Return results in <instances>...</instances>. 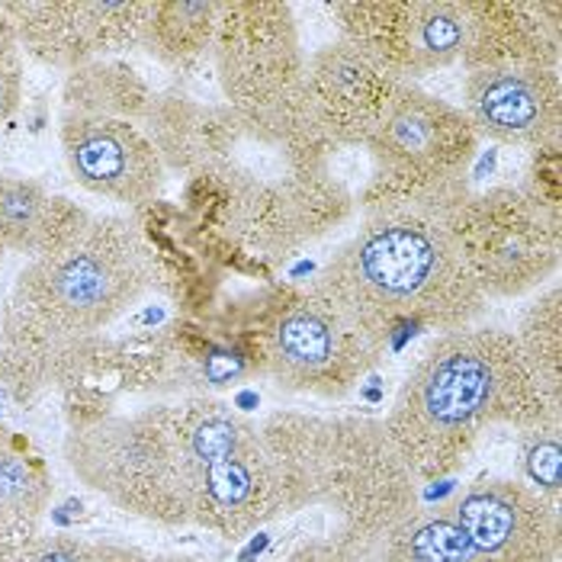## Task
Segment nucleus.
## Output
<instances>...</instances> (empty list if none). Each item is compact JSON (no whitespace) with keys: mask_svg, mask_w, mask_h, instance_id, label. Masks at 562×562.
I'll return each instance as SVG.
<instances>
[{"mask_svg":"<svg viewBox=\"0 0 562 562\" xmlns=\"http://www.w3.org/2000/svg\"><path fill=\"white\" fill-rule=\"evenodd\" d=\"M173 415L193 524L222 540H241L280 518L277 476L248 418L216 395H190L173 405Z\"/></svg>","mask_w":562,"mask_h":562,"instance_id":"obj_8","label":"nucleus"},{"mask_svg":"<svg viewBox=\"0 0 562 562\" xmlns=\"http://www.w3.org/2000/svg\"><path fill=\"white\" fill-rule=\"evenodd\" d=\"M443 228L485 300H515L560 270L562 222L543 216L518 187L470 190Z\"/></svg>","mask_w":562,"mask_h":562,"instance_id":"obj_11","label":"nucleus"},{"mask_svg":"<svg viewBox=\"0 0 562 562\" xmlns=\"http://www.w3.org/2000/svg\"><path fill=\"white\" fill-rule=\"evenodd\" d=\"M151 286V260L138 222L93 216L85 235L48 258H33L16 277L13 300L58 338L103 335Z\"/></svg>","mask_w":562,"mask_h":562,"instance_id":"obj_6","label":"nucleus"},{"mask_svg":"<svg viewBox=\"0 0 562 562\" xmlns=\"http://www.w3.org/2000/svg\"><path fill=\"white\" fill-rule=\"evenodd\" d=\"M238 177V218L235 241L245 248L286 258L345 225L357 210V196L331 165H303L286 168L267 180H251L232 168Z\"/></svg>","mask_w":562,"mask_h":562,"instance_id":"obj_12","label":"nucleus"},{"mask_svg":"<svg viewBox=\"0 0 562 562\" xmlns=\"http://www.w3.org/2000/svg\"><path fill=\"white\" fill-rule=\"evenodd\" d=\"M65 460L81 485L120 512L168 527L193 524L173 405L68 428Z\"/></svg>","mask_w":562,"mask_h":562,"instance_id":"obj_9","label":"nucleus"},{"mask_svg":"<svg viewBox=\"0 0 562 562\" xmlns=\"http://www.w3.org/2000/svg\"><path fill=\"white\" fill-rule=\"evenodd\" d=\"M283 562H383V540H347L331 533L325 540H308Z\"/></svg>","mask_w":562,"mask_h":562,"instance_id":"obj_32","label":"nucleus"},{"mask_svg":"<svg viewBox=\"0 0 562 562\" xmlns=\"http://www.w3.org/2000/svg\"><path fill=\"white\" fill-rule=\"evenodd\" d=\"M312 286L383 347L405 325L443 335L476 325L488 308L443 218L415 210L367 213Z\"/></svg>","mask_w":562,"mask_h":562,"instance_id":"obj_2","label":"nucleus"},{"mask_svg":"<svg viewBox=\"0 0 562 562\" xmlns=\"http://www.w3.org/2000/svg\"><path fill=\"white\" fill-rule=\"evenodd\" d=\"M515 345L533 383L553 408H562V293L557 283L527 305Z\"/></svg>","mask_w":562,"mask_h":562,"instance_id":"obj_25","label":"nucleus"},{"mask_svg":"<svg viewBox=\"0 0 562 562\" xmlns=\"http://www.w3.org/2000/svg\"><path fill=\"white\" fill-rule=\"evenodd\" d=\"M213 61L225 106L248 135L280 145L308 126L305 52L290 3L218 0Z\"/></svg>","mask_w":562,"mask_h":562,"instance_id":"obj_7","label":"nucleus"},{"mask_svg":"<svg viewBox=\"0 0 562 562\" xmlns=\"http://www.w3.org/2000/svg\"><path fill=\"white\" fill-rule=\"evenodd\" d=\"M52 495L48 463L33 440L0 428V543L40 533Z\"/></svg>","mask_w":562,"mask_h":562,"instance_id":"obj_22","label":"nucleus"},{"mask_svg":"<svg viewBox=\"0 0 562 562\" xmlns=\"http://www.w3.org/2000/svg\"><path fill=\"white\" fill-rule=\"evenodd\" d=\"M165 171L200 173L232 165L245 123L225 103H196L183 93H155L142 120Z\"/></svg>","mask_w":562,"mask_h":562,"instance_id":"obj_18","label":"nucleus"},{"mask_svg":"<svg viewBox=\"0 0 562 562\" xmlns=\"http://www.w3.org/2000/svg\"><path fill=\"white\" fill-rule=\"evenodd\" d=\"M386 347L315 286L290 290L245 331L248 367L280 390L341 398L383 360Z\"/></svg>","mask_w":562,"mask_h":562,"instance_id":"obj_10","label":"nucleus"},{"mask_svg":"<svg viewBox=\"0 0 562 562\" xmlns=\"http://www.w3.org/2000/svg\"><path fill=\"white\" fill-rule=\"evenodd\" d=\"M151 0H13L20 52L58 71L142 48Z\"/></svg>","mask_w":562,"mask_h":562,"instance_id":"obj_13","label":"nucleus"},{"mask_svg":"<svg viewBox=\"0 0 562 562\" xmlns=\"http://www.w3.org/2000/svg\"><path fill=\"white\" fill-rule=\"evenodd\" d=\"M560 408L533 383L512 331L460 328L437 335L408 370L383 428L415 482L457 473L495 425H557Z\"/></svg>","mask_w":562,"mask_h":562,"instance_id":"obj_1","label":"nucleus"},{"mask_svg":"<svg viewBox=\"0 0 562 562\" xmlns=\"http://www.w3.org/2000/svg\"><path fill=\"white\" fill-rule=\"evenodd\" d=\"M463 43H467V20L460 0H415L405 85H415V78H425L431 71L460 61Z\"/></svg>","mask_w":562,"mask_h":562,"instance_id":"obj_26","label":"nucleus"},{"mask_svg":"<svg viewBox=\"0 0 562 562\" xmlns=\"http://www.w3.org/2000/svg\"><path fill=\"white\" fill-rule=\"evenodd\" d=\"M258 431L280 488V515L325 508L338 518L335 537L383 540L418 508V482L398 460L383 422L273 412Z\"/></svg>","mask_w":562,"mask_h":562,"instance_id":"obj_3","label":"nucleus"},{"mask_svg":"<svg viewBox=\"0 0 562 562\" xmlns=\"http://www.w3.org/2000/svg\"><path fill=\"white\" fill-rule=\"evenodd\" d=\"M467 20L463 68H547L562 55L560 0H460Z\"/></svg>","mask_w":562,"mask_h":562,"instance_id":"obj_17","label":"nucleus"},{"mask_svg":"<svg viewBox=\"0 0 562 562\" xmlns=\"http://www.w3.org/2000/svg\"><path fill=\"white\" fill-rule=\"evenodd\" d=\"M52 386L61 392L68 428H87L116 415L120 395L135 392L123 347L103 335L65 341Z\"/></svg>","mask_w":562,"mask_h":562,"instance_id":"obj_19","label":"nucleus"},{"mask_svg":"<svg viewBox=\"0 0 562 562\" xmlns=\"http://www.w3.org/2000/svg\"><path fill=\"white\" fill-rule=\"evenodd\" d=\"M463 116L479 138L543 148L560 142V71L547 68H482L463 78Z\"/></svg>","mask_w":562,"mask_h":562,"instance_id":"obj_16","label":"nucleus"},{"mask_svg":"<svg viewBox=\"0 0 562 562\" xmlns=\"http://www.w3.org/2000/svg\"><path fill=\"white\" fill-rule=\"evenodd\" d=\"M52 193L23 173H0V241L13 255H40Z\"/></svg>","mask_w":562,"mask_h":562,"instance_id":"obj_27","label":"nucleus"},{"mask_svg":"<svg viewBox=\"0 0 562 562\" xmlns=\"http://www.w3.org/2000/svg\"><path fill=\"white\" fill-rule=\"evenodd\" d=\"M3 255H7V248H3V241H0V260H3Z\"/></svg>","mask_w":562,"mask_h":562,"instance_id":"obj_35","label":"nucleus"},{"mask_svg":"<svg viewBox=\"0 0 562 562\" xmlns=\"http://www.w3.org/2000/svg\"><path fill=\"white\" fill-rule=\"evenodd\" d=\"M520 193L543 213V216L560 218L562 210V151L560 142H550L543 148H533L527 180L518 187Z\"/></svg>","mask_w":562,"mask_h":562,"instance_id":"obj_30","label":"nucleus"},{"mask_svg":"<svg viewBox=\"0 0 562 562\" xmlns=\"http://www.w3.org/2000/svg\"><path fill=\"white\" fill-rule=\"evenodd\" d=\"M65 338H58L13 296L0 315V386L16 405H33L55 380Z\"/></svg>","mask_w":562,"mask_h":562,"instance_id":"obj_21","label":"nucleus"},{"mask_svg":"<svg viewBox=\"0 0 562 562\" xmlns=\"http://www.w3.org/2000/svg\"><path fill=\"white\" fill-rule=\"evenodd\" d=\"M93 216L87 213L85 206H78L75 200L68 196H52V206H48V218H45L43 241H40V255L36 258H48V255H58L65 248H71L87 228H90Z\"/></svg>","mask_w":562,"mask_h":562,"instance_id":"obj_31","label":"nucleus"},{"mask_svg":"<svg viewBox=\"0 0 562 562\" xmlns=\"http://www.w3.org/2000/svg\"><path fill=\"white\" fill-rule=\"evenodd\" d=\"M415 0H338L328 13L338 26V43L363 55L392 81L405 85L412 55Z\"/></svg>","mask_w":562,"mask_h":562,"instance_id":"obj_20","label":"nucleus"},{"mask_svg":"<svg viewBox=\"0 0 562 562\" xmlns=\"http://www.w3.org/2000/svg\"><path fill=\"white\" fill-rule=\"evenodd\" d=\"M218 26V0H151L145 43L161 65L193 68L213 55Z\"/></svg>","mask_w":562,"mask_h":562,"instance_id":"obj_24","label":"nucleus"},{"mask_svg":"<svg viewBox=\"0 0 562 562\" xmlns=\"http://www.w3.org/2000/svg\"><path fill=\"white\" fill-rule=\"evenodd\" d=\"M58 138L68 171L87 193L132 210L155 203L168 171L138 123L61 113Z\"/></svg>","mask_w":562,"mask_h":562,"instance_id":"obj_14","label":"nucleus"},{"mask_svg":"<svg viewBox=\"0 0 562 562\" xmlns=\"http://www.w3.org/2000/svg\"><path fill=\"white\" fill-rule=\"evenodd\" d=\"M363 151L373 165L353 193L363 213L415 210L443 218L473 190L479 135L460 106L422 87L398 85Z\"/></svg>","mask_w":562,"mask_h":562,"instance_id":"obj_4","label":"nucleus"},{"mask_svg":"<svg viewBox=\"0 0 562 562\" xmlns=\"http://www.w3.org/2000/svg\"><path fill=\"white\" fill-rule=\"evenodd\" d=\"M23 100V52L0 48V123H7Z\"/></svg>","mask_w":562,"mask_h":562,"instance_id":"obj_33","label":"nucleus"},{"mask_svg":"<svg viewBox=\"0 0 562 562\" xmlns=\"http://www.w3.org/2000/svg\"><path fill=\"white\" fill-rule=\"evenodd\" d=\"M520 470H524V485L533 488L540 498H547L553 508H560L562 492V434L557 425H540L520 431Z\"/></svg>","mask_w":562,"mask_h":562,"instance_id":"obj_29","label":"nucleus"},{"mask_svg":"<svg viewBox=\"0 0 562 562\" xmlns=\"http://www.w3.org/2000/svg\"><path fill=\"white\" fill-rule=\"evenodd\" d=\"M395 90L398 81L338 40L305 58V120L335 151L370 142Z\"/></svg>","mask_w":562,"mask_h":562,"instance_id":"obj_15","label":"nucleus"},{"mask_svg":"<svg viewBox=\"0 0 562 562\" xmlns=\"http://www.w3.org/2000/svg\"><path fill=\"white\" fill-rule=\"evenodd\" d=\"M151 553L120 547V543H100L71 533H33L23 540L0 543V562H148Z\"/></svg>","mask_w":562,"mask_h":562,"instance_id":"obj_28","label":"nucleus"},{"mask_svg":"<svg viewBox=\"0 0 562 562\" xmlns=\"http://www.w3.org/2000/svg\"><path fill=\"white\" fill-rule=\"evenodd\" d=\"M148 562H196L190 557H148Z\"/></svg>","mask_w":562,"mask_h":562,"instance_id":"obj_34","label":"nucleus"},{"mask_svg":"<svg viewBox=\"0 0 562 562\" xmlns=\"http://www.w3.org/2000/svg\"><path fill=\"white\" fill-rule=\"evenodd\" d=\"M151 87L123 58H93L65 75L61 87V113L75 116H106V120H145L151 106Z\"/></svg>","mask_w":562,"mask_h":562,"instance_id":"obj_23","label":"nucleus"},{"mask_svg":"<svg viewBox=\"0 0 562 562\" xmlns=\"http://www.w3.org/2000/svg\"><path fill=\"white\" fill-rule=\"evenodd\" d=\"M560 543V508L518 479L482 476L412 508L383 537V562H557Z\"/></svg>","mask_w":562,"mask_h":562,"instance_id":"obj_5","label":"nucleus"}]
</instances>
